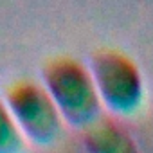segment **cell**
<instances>
[{"mask_svg": "<svg viewBox=\"0 0 153 153\" xmlns=\"http://www.w3.org/2000/svg\"><path fill=\"white\" fill-rule=\"evenodd\" d=\"M4 99L24 137L38 142H52L61 130V115L43 83L18 78L6 87Z\"/></svg>", "mask_w": 153, "mask_h": 153, "instance_id": "cell-3", "label": "cell"}, {"mask_svg": "<svg viewBox=\"0 0 153 153\" xmlns=\"http://www.w3.org/2000/svg\"><path fill=\"white\" fill-rule=\"evenodd\" d=\"M24 139L6 99L0 97V153H20Z\"/></svg>", "mask_w": 153, "mask_h": 153, "instance_id": "cell-5", "label": "cell"}, {"mask_svg": "<svg viewBox=\"0 0 153 153\" xmlns=\"http://www.w3.org/2000/svg\"><path fill=\"white\" fill-rule=\"evenodd\" d=\"M42 81L59 115L76 126H87L101 115V99L87 65L67 54L47 58Z\"/></svg>", "mask_w": 153, "mask_h": 153, "instance_id": "cell-1", "label": "cell"}, {"mask_svg": "<svg viewBox=\"0 0 153 153\" xmlns=\"http://www.w3.org/2000/svg\"><path fill=\"white\" fill-rule=\"evenodd\" d=\"M90 72L97 96L110 110L130 114L144 97V83L137 63L123 51L103 47L92 54Z\"/></svg>", "mask_w": 153, "mask_h": 153, "instance_id": "cell-2", "label": "cell"}, {"mask_svg": "<svg viewBox=\"0 0 153 153\" xmlns=\"http://www.w3.org/2000/svg\"><path fill=\"white\" fill-rule=\"evenodd\" d=\"M83 142L88 153H139L130 133L117 121L103 115L85 126Z\"/></svg>", "mask_w": 153, "mask_h": 153, "instance_id": "cell-4", "label": "cell"}]
</instances>
